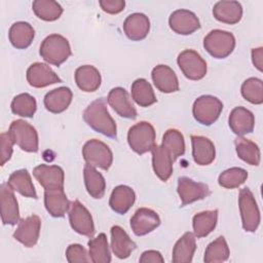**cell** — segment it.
Listing matches in <instances>:
<instances>
[{
	"label": "cell",
	"instance_id": "obj_1",
	"mask_svg": "<svg viewBox=\"0 0 263 263\" xmlns=\"http://www.w3.org/2000/svg\"><path fill=\"white\" fill-rule=\"evenodd\" d=\"M83 119L97 133L109 138H116V123L109 114L105 99L101 98L91 102L83 112Z\"/></svg>",
	"mask_w": 263,
	"mask_h": 263
},
{
	"label": "cell",
	"instance_id": "obj_2",
	"mask_svg": "<svg viewBox=\"0 0 263 263\" xmlns=\"http://www.w3.org/2000/svg\"><path fill=\"white\" fill-rule=\"evenodd\" d=\"M39 53L45 62L59 67L68 60L72 51L67 38L60 34H50L42 41Z\"/></svg>",
	"mask_w": 263,
	"mask_h": 263
},
{
	"label": "cell",
	"instance_id": "obj_3",
	"mask_svg": "<svg viewBox=\"0 0 263 263\" xmlns=\"http://www.w3.org/2000/svg\"><path fill=\"white\" fill-rule=\"evenodd\" d=\"M155 129L147 121H140L133 125L127 133V143L133 151L144 154L155 146Z\"/></svg>",
	"mask_w": 263,
	"mask_h": 263
},
{
	"label": "cell",
	"instance_id": "obj_4",
	"mask_svg": "<svg viewBox=\"0 0 263 263\" xmlns=\"http://www.w3.org/2000/svg\"><path fill=\"white\" fill-rule=\"evenodd\" d=\"M204 49L216 59L227 58L235 47L232 33L224 30H212L203 39Z\"/></svg>",
	"mask_w": 263,
	"mask_h": 263
},
{
	"label": "cell",
	"instance_id": "obj_5",
	"mask_svg": "<svg viewBox=\"0 0 263 263\" xmlns=\"http://www.w3.org/2000/svg\"><path fill=\"white\" fill-rule=\"evenodd\" d=\"M8 135L12 142L26 152L38 151V134L36 128L23 119L13 120L10 123Z\"/></svg>",
	"mask_w": 263,
	"mask_h": 263
},
{
	"label": "cell",
	"instance_id": "obj_6",
	"mask_svg": "<svg viewBox=\"0 0 263 263\" xmlns=\"http://www.w3.org/2000/svg\"><path fill=\"white\" fill-rule=\"evenodd\" d=\"M222 110V102L211 95L200 96L194 101L192 107V113L195 120L203 125L213 124L219 118Z\"/></svg>",
	"mask_w": 263,
	"mask_h": 263
},
{
	"label": "cell",
	"instance_id": "obj_7",
	"mask_svg": "<svg viewBox=\"0 0 263 263\" xmlns=\"http://www.w3.org/2000/svg\"><path fill=\"white\" fill-rule=\"evenodd\" d=\"M238 205L242 228L248 232H255L260 224V211L252 191L248 187L240 189Z\"/></svg>",
	"mask_w": 263,
	"mask_h": 263
},
{
	"label": "cell",
	"instance_id": "obj_8",
	"mask_svg": "<svg viewBox=\"0 0 263 263\" xmlns=\"http://www.w3.org/2000/svg\"><path fill=\"white\" fill-rule=\"evenodd\" d=\"M82 156L86 163L104 171L109 170L113 161V154L109 146L97 139L89 140L84 144Z\"/></svg>",
	"mask_w": 263,
	"mask_h": 263
},
{
	"label": "cell",
	"instance_id": "obj_9",
	"mask_svg": "<svg viewBox=\"0 0 263 263\" xmlns=\"http://www.w3.org/2000/svg\"><path fill=\"white\" fill-rule=\"evenodd\" d=\"M177 63L184 76L190 80L202 79L206 74L205 61L193 49H185L180 52Z\"/></svg>",
	"mask_w": 263,
	"mask_h": 263
},
{
	"label": "cell",
	"instance_id": "obj_10",
	"mask_svg": "<svg viewBox=\"0 0 263 263\" xmlns=\"http://www.w3.org/2000/svg\"><path fill=\"white\" fill-rule=\"evenodd\" d=\"M69 221L72 229L79 234L91 237L95 233L92 217L88 210L79 201L73 200L69 208Z\"/></svg>",
	"mask_w": 263,
	"mask_h": 263
},
{
	"label": "cell",
	"instance_id": "obj_11",
	"mask_svg": "<svg viewBox=\"0 0 263 263\" xmlns=\"http://www.w3.org/2000/svg\"><path fill=\"white\" fill-rule=\"evenodd\" d=\"M177 191L181 199V206L203 199L211 194V190L206 184L195 182L188 177H180L178 179Z\"/></svg>",
	"mask_w": 263,
	"mask_h": 263
},
{
	"label": "cell",
	"instance_id": "obj_12",
	"mask_svg": "<svg viewBox=\"0 0 263 263\" xmlns=\"http://www.w3.org/2000/svg\"><path fill=\"white\" fill-rule=\"evenodd\" d=\"M41 220L37 215H31L20 220L16 230L13 232V238L27 248L34 247L39 238Z\"/></svg>",
	"mask_w": 263,
	"mask_h": 263
},
{
	"label": "cell",
	"instance_id": "obj_13",
	"mask_svg": "<svg viewBox=\"0 0 263 263\" xmlns=\"http://www.w3.org/2000/svg\"><path fill=\"white\" fill-rule=\"evenodd\" d=\"M160 225V218L156 212L147 208L138 209L130 218V228L137 236H143Z\"/></svg>",
	"mask_w": 263,
	"mask_h": 263
},
{
	"label": "cell",
	"instance_id": "obj_14",
	"mask_svg": "<svg viewBox=\"0 0 263 263\" xmlns=\"http://www.w3.org/2000/svg\"><path fill=\"white\" fill-rule=\"evenodd\" d=\"M170 28L177 34L190 35L200 28L196 14L188 9H177L168 18Z\"/></svg>",
	"mask_w": 263,
	"mask_h": 263
},
{
	"label": "cell",
	"instance_id": "obj_15",
	"mask_svg": "<svg viewBox=\"0 0 263 263\" xmlns=\"http://www.w3.org/2000/svg\"><path fill=\"white\" fill-rule=\"evenodd\" d=\"M1 219L4 225H15L20 222V211L16 197L8 184H1L0 187Z\"/></svg>",
	"mask_w": 263,
	"mask_h": 263
},
{
	"label": "cell",
	"instance_id": "obj_16",
	"mask_svg": "<svg viewBox=\"0 0 263 263\" xmlns=\"http://www.w3.org/2000/svg\"><path fill=\"white\" fill-rule=\"evenodd\" d=\"M27 81L36 88L48 86L50 84L60 83L62 79L46 64L34 63L27 70Z\"/></svg>",
	"mask_w": 263,
	"mask_h": 263
},
{
	"label": "cell",
	"instance_id": "obj_17",
	"mask_svg": "<svg viewBox=\"0 0 263 263\" xmlns=\"http://www.w3.org/2000/svg\"><path fill=\"white\" fill-rule=\"evenodd\" d=\"M33 176L44 189L64 188L65 174L59 165L40 164L33 170Z\"/></svg>",
	"mask_w": 263,
	"mask_h": 263
},
{
	"label": "cell",
	"instance_id": "obj_18",
	"mask_svg": "<svg viewBox=\"0 0 263 263\" xmlns=\"http://www.w3.org/2000/svg\"><path fill=\"white\" fill-rule=\"evenodd\" d=\"M108 104L121 117L127 119H135L137 117V110L132 104L127 91L123 87L112 88L107 98Z\"/></svg>",
	"mask_w": 263,
	"mask_h": 263
},
{
	"label": "cell",
	"instance_id": "obj_19",
	"mask_svg": "<svg viewBox=\"0 0 263 263\" xmlns=\"http://www.w3.org/2000/svg\"><path fill=\"white\" fill-rule=\"evenodd\" d=\"M228 124L231 130L238 137L250 134L255 126L254 114L245 107H235L229 115Z\"/></svg>",
	"mask_w": 263,
	"mask_h": 263
},
{
	"label": "cell",
	"instance_id": "obj_20",
	"mask_svg": "<svg viewBox=\"0 0 263 263\" xmlns=\"http://www.w3.org/2000/svg\"><path fill=\"white\" fill-rule=\"evenodd\" d=\"M150 30L148 16L141 12L129 14L123 23V31L128 39L140 41L147 37Z\"/></svg>",
	"mask_w": 263,
	"mask_h": 263
},
{
	"label": "cell",
	"instance_id": "obj_21",
	"mask_svg": "<svg viewBox=\"0 0 263 263\" xmlns=\"http://www.w3.org/2000/svg\"><path fill=\"white\" fill-rule=\"evenodd\" d=\"M70 203L64 188L44 190V205L50 216L54 218L64 217L70 208Z\"/></svg>",
	"mask_w": 263,
	"mask_h": 263
},
{
	"label": "cell",
	"instance_id": "obj_22",
	"mask_svg": "<svg viewBox=\"0 0 263 263\" xmlns=\"http://www.w3.org/2000/svg\"><path fill=\"white\" fill-rule=\"evenodd\" d=\"M151 77L155 87L164 93L179 90V81L176 73L166 65H157L153 68Z\"/></svg>",
	"mask_w": 263,
	"mask_h": 263
},
{
	"label": "cell",
	"instance_id": "obj_23",
	"mask_svg": "<svg viewBox=\"0 0 263 263\" xmlns=\"http://www.w3.org/2000/svg\"><path fill=\"white\" fill-rule=\"evenodd\" d=\"M192 156L194 161L199 165L211 164L216 157L214 143L203 136H191Z\"/></svg>",
	"mask_w": 263,
	"mask_h": 263
},
{
	"label": "cell",
	"instance_id": "obj_24",
	"mask_svg": "<svg viewBox=\"0 0 263 263\" xmlns=\"http://www.w3.org/2000/svg\"><path fill=\"white\" fill-rule=\"evenodd\" d=\"M72 90L67 86H61L48 91L43 100L47 111L58 114L64 112L72 102Z\"/></svg>",
	"mask_w": 263,
	"mask_h": 263
},
{
	"label": "cell",
	"instance_id": "obj_25",
	"mask_svg": "<svg viewBox=\"0 0 263 263\" xmlns=\"http://www.w3.org/2000/svg\"><path fill=\"white\" fill-rule=\"evenodd\" d=\"M152 166L155 175L161 181H167L173 173L175 162L170 152L161 145H155L152 150Z\"/></svg>",
	"mask_w": 263,
	"mask_h": 263
},
{
	"label": "cell",
	"instance_id": "obj_26",
	"mask_svg": "<svg viewBox=\"0 0 263 263\" xmlns=\"http://www.w3.org/2000/svg\"><path fill=\"white\" fill-rule=\"evenodd\" d=\"M137 248L134 240L130 239L125 230L114 225L111 228V249L114 255L119 259H126L129 257L130 253Z\"/></svg>",
	"mask_w": 263,
	"mask_h": 263
},
{
	"label": "cell",
	"instance_id": "obj_27",
	"mask_svg": "<svg viewBox=\"0 0 263 263\" xmlns=\"http://www.w3.org/2000/svg\"><path fill=\"white\" fill-rule=\"evenodd\" d=\"M75 82L77 86L85 91H96L102 82V77L99 70L91 65H83L75 71Z\"/></svg>",
	"mask_w": 263,
	"mask_h": 263
},
{
	"label": "cell",
	"instance_id": "obj_28",
	"mask_svg": "<svg viewBox=\"0 0 263 263\" xmlns=\"http://www.w3.org/2000/svg\"><path fill=\"white\" fill-rule=\"evenodd\" d=\"M214 17L225 24H237L242 16L241 4L237 1H219L213 8Z\"/></svg>",
	"mask_w": 263,
	"mask_h": 263
},
{
	"label": "cell",
	"instance_id": "obj_29",
	"mask_svg": "<svg viewBox=\"0 0 263 263\" xmlns=\"http://www.w3.org/2000/svg\"><path fill=\"white\" fill-rule=\"evenodd\" d=\"M135 200V191L126 185H119L113 189L109 199V205L115 213L123 215L132 208Z\"/></svg>",
	"mask_w": 263,
	"mask_h": 263
},
{
	"label": "cell",
	"instance_id": "obj_30",
	"mask_svg": "<svg viewBox=\"0 0 263 263\" xmlns=\"http://www.w3.org/2000/svg\"><path fill=\"white\" fill-rule=\"evenodd\" d=\"M34 36L35 31L27 22H16L12 24L8 32L10 43L17 49H25L29 47L34 39Z\"/></svg>",
	"mask_w": 263,
	"mask_h": 263
},
{
	"label": "cell",
	"instance_id": "obj_31",
	"mask_svg": "<svg viewBox=\"0 0 263 263\" xmlns=\"http://www.w3.org/2000/svg\"><path fill=\"white\" fill-rule=\"evenodd\" d=\"M196 250L195 236L192 232H185L175 243L172 261L174 263H190Z\"/></svg>",
	"mask_w": 263,
	"mask_h": 263
},
{
	"label": "cell",
	"instance_id": "obj_32",
	"mask_svg": "<svg viewBox=\"0 0 263 263\" xmlns=\"http://www.w3.org/2000/svg\"><path fill=\"white\" fill-rule=\"evenodd\" d=\"M8 186L13 190L26 197L37 198V193L32 182L31 176L26 168L17 170L11 173L7 181Z\"/></svg>",
	"mask_w": 263,
	"mask_h": 263
},
{
	"label": "cell",
	"instance_id": "obj_33",
	"mask_svg": "<svg viewBox=\"0 0 263 263\" xmlns=\"http://www.w3.org/2000/svg\"><path fill=\"white\" fill-rule=\"evenodd\" d=\"M84 184L88 194L97 199L104 196L106 190V181L101 173H99L95 166L86 163L83 168Z\"/></svg>",
	"mask_w": 263,
	"mask_h": 263
},
{
	"label": "cell",
	"instance_id": "obj_34",
	"mask_svg": "<svg viewBox=\"0 0 263 263\" xmlns=\"http://www.w3.org/2000/svg\"><path fill=\"white\" fill-rule=\"evenodd\" d=\"M218 221V210L203 211L194 215L192 226L194 234L197 238L209 235L216 227Z\"/></svg>",
	"mask_w": 263,
	"mask_h": 263
},
{
	"label": "cell",
	"instance_id": "obj_35",
	"mask_svg": "<svg viewBox=\"0 0 263 263\" xmlns=\"http://www.w3.org/2000/svg\"><path fill=\"white\" fill-rule=\"evenodd\" d=\"M132 98L141 107H149L157 101L151 84L144 78H138L133 82Z\"/></svg>",
	"mask_w": 263,
	"mask_h": 263
},
{
	"label": "cell",
	"instance_id": "obj_36",
	"mask_svg": "<svg viewBox=\"0 0 263 263\" xmlns=\"http://www.w3.org/2000/svg\"><path fill=\"white\" fill-rule=\"evenodd\" d=\"M237 156L250 165H259L260 149L257 144L249 139L237 137L234 141Z\"/></svg>",
	"mask_w": 263,
	"mask_h": 263
},
{
	"label": "cell",
	"instance_id": "obj_37",
	"mask_svg": "<svg viewBox=\"0 0 263 263\" xmlns=\"http://www.w3.org/2000/svg\"><path fill=\"white\" fill-rule=\"evenodd\" d=\"M89 259L93 263L111 262V254L109 251L108 240L105 233H100L97 237L91 238L88 242Z\"/></svg>",
	"mask_w": 263,
	"mask_h": 263
},
{
	"label": "cell",
	"instance_id": "obj_38",
	"mask_svg": "<svg viewBox=\"0 0 263 263\" xmlns=\"http://www.w3.org/2000/svg\"><path fill=\"white\" fill-rule=\"evenodd\" d=\"M32 8L36 16L45 22H53L63 13V7L53 0H35Z\"/></svg>",
	"mask_w": 263,
	"mask_h": 263
},
{
	"label": "cell",
	"instance_id": "obj_39",
	"mask_svg": "<svg viewBox=\"0 0 263 263\" xmlns=\"http://www.w3.org/2000/svg\"><path fill=\"white\" fill-rule=\"evenodd\" d=\"M161 146L170 152L174 161H176L180 156L184 155L185 153L184 137L181 132L175 128H170L164 133Z\"/></svg>",
	"mask_w": 263,
	"mask_h": 263
},
{
	"label": "cell",
	"instance_id": "obj_40",
	"mask_svg": "<svg viewBox=\"0 0 263 263\" xmlns=\"http://www.w3.org/2000/svg\"><path fill=\"white\" fill-rule=\"evenodd\" d=\"M230 255L228 245L224 236H219L214 241L208 245L203 261L205 263H218L228 260Z\"/></svg>",
	"mask_w": 263,
	"mask_h": 263
},
{
	"label": "cell",
	"instance_id": "obj_41",
	"mask_svg": "<svg viewBox=\"0 0 263 263\" xmlns=\"http://www.w3.org/2000/svg\"><path fill=\"white\" fill-rule=\"evenodd\" d=\"M11 112L22 117H33L37 110V103L34 97L25 92L15 96L10 104Z\"/></svg>",
	"mask_w": 263,
	"mask_h": 263
},
{
	"label": "cell",
	"instance_id": "obj_42",
	"mask_svg": "<svg viewBox=\"0 0 263 263\" xmlns=\"http://www.w3.org/2000/svg\"><path fill=\"white\" fill-rule=\"evenodd\" d=\"M241 96L248 102L260 105L263 103V82L256 77L246 79L241 84Z\"/></svg>",
	"mask_w": 263,
	"mask_h": 263
},
{
	"label": "cell",
	"instance_id": "obj_43",
	"mask_svg": "<svg viewBox=\"0 0 263 263\" xmlns=\"http://www.w3.org/2000/svg\"><path fill=\"white\" fill-rule=\"evenodd\" d=\"M248 178V172L241 167H230L222 172L219 176L218 183L220 186L233 189L242 185Z\"/></svg>",
	"mask_w": 263,
	"mask_h": 263
},
{
	"label": "cell",
	"instance_id": "obj_44",
	"mask_svg": "<svg viewBox=\"0 0 263 263\" xmlns=\"http://www.w3.org/2000/svg\"><path fill=\"white\" fill-rule=\"evenodd\" d=\"M66 257L69 263H87L90 261L86 250L79 243L70 245L66 250Z\"/></svg>",
	"mask_w": 263,
	"mask_h": 263
},
{
	"label": "cell",
	"instance_id": "obj_45",
	"mask_svg": "<svg viewBox=\"0 0 263 263\" xmlns=\"http://www.w3.org/2000/svg\"><path fill=\"white\" fill-rule=\"evenodd\" d=\"M0 143H1V165H4L6 161H8L12 155V146L13 142L8 135V133H2L0 136Z\"/></svg>",
	"mask_w": 263,
	"mask_h": 263
},
{
	"label": "cell",
	"instance_id": "obj_46",
	"mask_svg": "<svg viewBox=\"0 0 263 263\" xmlns=\"http://www.w3.org/2000/svg\"><path fill=\"white\" fill-rule=\"evenodd\" d=\"M99 4L105 12L110 14H116L121 12L124 9L125 1L124 0H100Z\"/></svg>",
	"mask_w": 263,
	"mask_h": 263
},
{
	"label": "cell",
	"instance_id": "obj_47",
	"mask_svg": "<svg viewBox=\"0 0 263 263\" xmlns=\"http://www.w3.org/2000/svg\"><path fill=\"white\" fill-rule=\"evenodd\" d=\"M139 261L141 263H149V262H153V263L160 262V263H162V262H164V259H163L162 255L158 251L149 250V251H145L141 255Z\"/></svg>",
	"mask_w": 263,
	"mask_h": 263
},
{
	"label": "cell",
	"instance_id": "obj_48",
	"mask_svg": "<svg viewBox=\"0 0 263 263\" xmlns=\"http://www.w3.org/2000/svg\"><path fill=\"white\" fill-rule=\"evenodd\" d=\"M262 58H263V48L262 47L252 49V62H253L254 66L259 71H262V66H263Z\"/></svg>",
	"mask_w": 263,
	"mask_h": 263
}]
</instances>
